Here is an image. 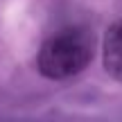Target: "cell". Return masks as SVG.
<instances>
[{
  "label": "cell",
  "mask_w": 122,
  "mask_h": 122,
  "mask_svg": "<svg viewBox=\"0 0 122 122\" xmlns=\"http://www.w3.org/2000/svg\"><path fill=\"white\" fill-rule=\"evenodd\" d=\"M102 57H104V68L113 79L122 81V20L113 23L106 30L104 45H102Z\"/></svg>",
  "instance_id": "cell-2"
},
{
  "label": "cell",
  "mask_w": 122,
  "mask_h": 122,
  "mask_svg": "<svg viewBox=\"0 0 122 122\" xmlns=\"http://www.w3.org/2000/svg\"><path fill=\"white\" fill-rule=\"evenodd\" d=\"M95 54V39L86 27H66L45 39L36 54V68L48 79H70L79 75Z\"/></svg>",
  "instance_id": "cell-1"
}]
</instances>
